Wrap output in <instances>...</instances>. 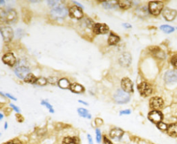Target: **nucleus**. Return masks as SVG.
Masks as SVG:
<instances>
[{
	"label": "nucleus",
	"mask_w": 177,
	"mask_h": 144,
	"mask_svg": "<svg viewBox=\"0 0 177 144\" xmlns=\"http://www.w3.org/2000/svg\"><path fill=\"white\" fill-rule=\"evenodd\" d=\"M10 106H11V107H12L13 108V110H14L15 111V112H19V111H20V110H19V109L18 107H16V106L13 105V104H10Z\"/></svg>",
	"instance_id": "obj_37"
},
{
	"label": "nucleus",
	"mask_w": 177,
	"mask_h": 144,
	"mask_svg": "<svg viewBox=\"0 0 177 144\" xmlns=\"http://www.w3.org/2000/svg\"><path fill=\"white\" fill-rule=\"evenodd\" d=\"M137 87H138V90L141 96L147 97L152 94V88L149 83L143 82L139 84Z\"/></svg>",
	"instance_id": "obj_5"
},
{
	"label": "nucleus",
	"mask_w": 177,
	"mask_h": 144,
	"mask_svg": "<svg viewBox=\"0 0 177 144\" xmlns=\"http://www.w3.org/2000/svg\"><path fill=\"white\" fill-rule=\"evenodd\" d=\"M46 83H47V80L44 78H37V81L36 82L37 85L41 86L45 85Z\"/></svg>",
	"instance_id": "obj_30"
},
{
	"label": "nucleus",
	"mask_w": 177,
	"mask_h": 144,
	"mask_svg": "<svg viewBox=\"0 0 177 144\" xmlns=\"http://www.w3.org/2000/svg\"><path fill=\"white\" fill-rule=\"evenodd\" d=\"M68 11L62 5H57L51 11V15L54 19H63L66 17Z\"/></svg>",
	"instance_id": "obj_1"
},
{
	"label": "nucleus",
	"mask_w": 177,
	"mask_h": 144,
	"mask_svg": "<svg viewBox=\"0 0 177 144\" xmlns=\"http://www.w3.org/2000/svg\"><path fill=\"white\" fill-rule=\"evenodd\" d=\"M68 15L73 19H80L83 17V11L80 7L77 6H72L68 10Z\"/></svg>",
	"instance_id": "obj_6"
},
{
	"label": "nucleus",
	"mask_w": 177,
	"mask_h": 144,
	"mask_svg": "<svg viewBox=\"0 0 177 144\" xmlns=\"http://www.w3.org/2000/svg\"><path fill=\"white\" fill-rule=\"evenodd\" d=\"M78 102H79V103H81L84 104V105H88V103H86V102H84V101H78Z\"/></svg>",
	"instance_id": "obj_42"
},
{
	"label": "nucleus",
	"mask_w": 177,
	"mask_h": 144,
	"mask_svg": "<svg viewBox=\"0 0 177 144\" xmlns=\"http://www.w3.org/2000/svg\"><path fill=\"white\" fill-rule=\"evenodd\" d=\"M123 26H125V27H126V28H131L132 27V26L130 25V24H124Z\"/></svg>",
	"instance_id": "obj_41"
},
{
	"label": "nucleus",
	"mask_w": 177,
	"mask_h": 144,
	"mask_svg": "<svg viewBox=\"0 0 177 144\" xmlns=\"http://www.w3.org/2000/svg\"><path fill=\"white\" fill-rule=\"evenodd\" d=\"M117 4H118V1H105L103 4V6L105 8H115V6H116Z\"/></svg>",
	"instance_id": "obj_25"
},
{
	"label": "nucleus",
	"mask_w": 177,
	"mask_h": 144,
	"mask_svg": "<svg viewBox=\"0 0 177 144\" xmlns=\"http://www.w3.org/2000/svg\"><path fill=\"white\" fill-rule=\"evenodd\" d=\"M121 87L124 92L127 93L134 92L133 83L131 80L128 78H124L121 81Z\"/></svg>",
	"instance_id": "obj_11"
},
{
	"label": "nucleus",
	"mask_w": 177,
	"mask_h": 144,
	"mask_svg": "<svg viewBox=\"0 0 177 144\" xmlns=\"http://www.w3.org/2000/svg\"><path fill=\"white\" fill-rule=\"evenodd\" d=\"M119 63L123 67H128L132 63V55L129 53H123L119 57Z\"/></svg>",
	"instance_id": "obj_10"
},
{
	"label": "nucleus",
	"mask_w": 177,
	"mask_h": 144,
	"mask_svg": "<svg viewBox=\"0 0 177 144\" xmlns=\"http://www.w3.org/2000/svg\"><path fill=\"white\" fill-rule=\"evenodd\" d=\"M7 128V123H5V129H6Z\"/></svg>",
	"instance_id": "obj_44"
},
{
	"label": "nucleus",
	"mask_w": 177,
	"mask_h": 144,
	"mask_svg": "<svg viewBox=\"0 0 177 144\" xmlns=\"http://www.w3.org/2000/svg\"><path fill=\"white\" fill-rule=\"evenodd\" d=\"M24 80L26 83H30V84H36L37 78L35 77L34 75L31 74V73H30L29 74H28L27 76H26V77Z\"/></svg>",
	"instance_id": "obj_23"
},
{
	"label": "nucleus",
	"mask_w": 177,
	"mask_h": 144,
	"mask_svg": "<svg viewBox=\"0 0 177 144\" xmlns=\"http://www.w3.org/2000/svg\"><path fill=\"white\" fill-rule=\"evenodd\" d=\"M124 132L120 128H114V129L111 130L110 137L111 138L114 139V140H120Z\"/></svg>",
	"instance_id": "obj_17"
},
{
	"label": "nucleus",
	"mask_w": 177,
	"mask_h": 144,
	"mask_svg": "<svg viewBox=\"0 0 177 144\" xmlns=\"http://www.w3.org/2000/svg\"><path fill=\"white\" fill-rule=\"evenodd\" d=\"M4 144H22V143L19 140H17V139H15V140L8 141V142Z\"/></svg>",
	"instance_id": "obj_35"
},
{
	"label": "nucleus",
	"mask_w": 177,
	"mask_h": 144,
	"mask_svg": "<svg viewBox=\"0 0 177 144\" xmlns=\"http://www.w3.org/2000/svg\"><path fill=\"white\" fill-rule=\"evenodd\" d=\"M118 4L123 9H128L132 6V2L131 1H118Z\"/></svg>",
	"instance_id": "obj_24"
},
{
	"label": "nucleus",
	"mask_w": 177,
	"mask_h": 144,
	"mask_svg": "<svg viewBox=\"0 0 177 144\" xmlns=\"http://www.w3.org/2000/svg\"><path fill=\"white\" fill-rule=\"evenodd\" d=\"M131 113V111L129 110H124L120 112V114H129Z\"/></svg>",
	"instance_id": "obj_36"
},
{
	"label": "nucleus",
	"mask_w": 177,
	"mask_h": 144,
	"mask_svg": "<svg viewBox=\"0 0 177 144\" xmlns=\"http://www.w3.org/2000/svg\"><path fill=\"white\" fill-rule=\"evenodd\" d=\"M57 85H58L59 87L62 89H64V90L69 89L71 86L70 82L68 81L66 78H65L59 79L58 82H57Z\"/></svg>",
	"instance_id": "obj_21"
},
{
	"label": "nucleus",
	"mask_w": 177,
	"mask_h": 144,
	"mask_svg": "<svg viewBox=\"0 0 177 144\" xmlns=\"http://www.w3.org/2000/svg\"><path fill=\"white\" fill-rule=\"evenodd\" d=\"M5 13L6 10L0 8V24L5 23Z\"/></svg>",
	"instance_id": "obj_28"
},
{
	"label": "nucleus",
	"mask_w": 177,
	"mask_h": 144,
	"mask_svg": "<svg viewBox=\"0 0 177 144\" xmlns=\"http://www.w3.org/2000/svg\"><path fill=\"white\" fill-rule=\"evenodd\" d=\"M3 117H4V116H3V114H0V120H1V119H3Z\"/></svg>",
	"instance_id": "obj_43"
},
{
	"label": "nucleus",
	"mask_w": 177,
	"mask_h": 144,
	"mask_svg": "<svg viewBox=\"0 0 177 144\" xmlns=\"http://www.w3.org/2000/svg\"><path fill=\"white\" fill-rule=\"evenodd\" d=\"M48 4H49L51 7H53V8H55V6H57V5H59V2L57 1H48Z\"/></svg>",
	"instance_id": "obj_33"
},
{
	"label": "nucleus",
	"mask_w": 177,
	"mask_h": 144,
	"mask_svg": "<svg viewBox=\"0 0 177 144\" xmlns=\"http://www.w3.org/2000/svg\"><path fill=\"white\" fill-rule=\"evenodd\" d=\"M157 126H158V128L161 130H167L168 127L165 123H163V122H160V123L157 124Z\"/></svg>",
	"instance_id": "obj_31"
},
{
	"label": "nucleus",
	"mask_w": 177,
	"mask_h": 144,
	"mask_svg": "<svg viewBox=\"0 0 177 144\" xmlns=\"http://www.w3.org/2000/svg\"><path fill=\"white\" fill-rule=\"evenodd\" d=\"M148 118L152 122H153L154 123H159L160 122H162V120L163 119V114L160 111L158 110H154L152 112H149L148 114Z\"/></svg>",
	"instance_id": "obj_9"
},
{
	"label": "nucleus",
	"mask_w": 177,
	"mask_h": 144,
	"mask_svg": "<svg viewBox=\"0 0 177 144\" xmlns=\"http://www.w3.org/2000/svg\"><path fill=\"white\" fill-rule=\"evenodd\" d=\"M0 137H1V133H0Z\"/></svg>",
	"instance_id": "obj_45"
},
{
	"label": "nucleus",
	"mask_w": 177,
	"mask_h": 144,
	"mask_svg": "<svg viewBox=\"0 0 177 144\" xmlns=\"http://www.w3.org/2000/svg\"><path fill=\"white\" fill-rule=\"evenodd\" d=\"M6 96H7L8 97H9V98H11V99H13V100H15V101H16V100H17L16 98H15V97H14V96H11V95H10V94H6Z\"/></svg>",
	"instance_id": "obj_40"
},
{
	"label": "nucleus",
	"mask_w": 177,
	"mask_h": 144,
	"mask_svg": "<svg viewBox=\"0 0 177 144\" xmlns=\"http://www.w3.org/2000/svg\"><path fill=\"white\" fill-rule=\"evenodd\" d=\"M62 144H77L76 139L72 137H65L62 141Z\"/></svg>",
	"instance_id": "obj_26"
},
{
	"label": "nucleus",
	"mask_w": 177,
	"mask_h": 144,
	"mask_svg": "<svg viewBox=\"0 0 177 144\" xmlns=\"http://www.w3.org/2000/svg\"><path fill=\"white\" fill-rule=\"evenodd\" d=\"M93 31L96 35L106 34L109 31V26L105 24H95L93 26Z\"/></svg>",
	"instance_id": "obj_8"
},
{
	"label": "nucleus",
	"mask_w": 177,
	"mask_h": 144,
	"mask_svg": "<svg viewBox=\"0 0 177 144\" xmlns=\"http://www.w3.org/2000/svg\"><path fill=\"white\" fill-rule=\"evenodd\" d=\"M2 61L6 65L12 66L16 63V58H15L14 54L12 53H7L2 57Z\"/></svg>",
	"instance_id": "obj_16"
},
{
	"label": "nucleus",
	"mask_w": 177,
	"mask_h": 144,
	"mask_svg": "<svg viewBox=\"0 0 177 144\" xmlns=\"http://www.w3.org/2000/svg\"><path fill=\"white\" fill-rule=\"evenodd\" d=\"M171 63L177 69V55H174L171 60Z\"/></svg>",
	"instance_id": "obj_34"
},
{
	"label": "nucleus",
	"mask_w": 177,
	"mask_h": 144,
	"mask_svg": "<svg viewBox=\"0 0 177 144\" xmlns=\"http://www.w3.org/2000/svg\"><path fill=\"white\" fill-rule=\"evenodd\" d=\"M96 141H97V142L100 143V141H101L100 130L99 129H96Z\"/></svg>",
	"instance_id": "obj_32"
},
{
	"label": "nucleus",
	"mask_w": 177,
	"mask_h": 144,
	"mask_svg": "<svg viewBox=\"0 0 177 144\" xmlns=\"http://www.w3.org/2000/svg\"><path fill=\"white\" fill-rule=\"evenodd\" d=\"M0 33H1V36L3 37L4 41L5 43H9V42L12 40L13 37L14 36L13 31L9 26L0 27Z\"/></svg>",
	"instance_id": "obj_3"
},
{
	"label": "nucleus",
	"mask_w": 177,
	"mask_h": 144,
	"mask_svg": "<svg viewBox=\"0 0 177 144\" xmlns=\"http://www.w3.org/2000/svg\"><path fill=\"white\" fill-rule=\"evenodd\" d=\"M88 137V141H89V144H93V140H92V137H91L90 134L87 135Z\"/></svg>",
	"instance_id": "obj_39"
},
{
	"label": "nucleus",
	"mask_w": 177,
	"mask_h": 144,
	"mask_svg": "<svg viewBox=\"0 0 177 144\" xmlns=\"http://www.w3.org/2000/svg\"><path fill=\"white\" fill-rule=\"evenodd\" d=\"M15 72L17 77L21 79H24L28 74H30V69L26 66H19L15 69Z\"/></svg>",
	"instance_id": "obj_12"
},
{
	"label": "nucleus",
	"mask_w": 177,
	"mask_h": 144,
	"mask_svg": "<svg viewBox=\"0 0 177 144\" xmlns=\"http://www.w3.org/2000/svg\"><path fill=\"white\" fill-rule=\"evenodd\" d=\"M163 15L166 20L172 21L176 18L177 15V11L176 10L170 9L169 8H166L163 10Z\"/></svg>",
	"instance_id": "obj_14"
},
{
	"label": "nucleus",
	"mask_w": 177,
	"mask_h": 144,
	"mask_svg": "<svg viewBox=\"0 0 177 144\" xmlns=\"http://www.w3.org/2000/svg\"><path fill=\"white\" fill-rule=\"evenodd\" d=\"M161 29L163 31V32H165L166 33H170L172 32H173L174 31V28L172 26H168V25H163L161 26Z\"/></svg>",
	"instance_id": "obj_27"
},
{
	"label": "nucleus",
	"mask_w": 177,
	"mask_h": 144,
	"mask_svg": "<svg viewBox=\"0 0 177 144\" xmlns=\"http://www.w3.org/2000/svg\"><path fill=\"white\" fill-rule=\"evenodd\" d=\"M77 112H78L80 116L83 117V118H87L89 119L91 118V115L89 113L88 110L84 109V108H78L77 109Z\"/></svg>",
	"instance_id": "obj_22"
},
{
	"label": "nucleus",
	"mask_w": 177,
	"mask_h": 144,
	"mask_svg": "<svg viewBox=\"0 0 177 144\" xmlns=\"http://www.w3.org/2000/svg\"><path fill=\"white\" fill-rule=\"evenodd\" d=\"M114 98L117 103L124 104L127 103L130 99V96L128 93L124 92L123 90H118L115 93Z\"/></svg>",
	"instance_id": "obj_2"
},
{
	"label": "nucleus",
	"mask_w": 177,
	"mask_h": 144,
	"mask_svg": "<svg viewBox=\"0 0 177 144\" xmlns=\"http://www.w3.org/2000/svg\"><path fill=\"white\" fill-rule=\"evenodd\" d=\"M104 142H105V144H112V143L106 137H104Z\"/></svg>",
	"instance_id": "obj_38"
},
{
	"label": "nucleus",
	"mask_w": 177,
	"mask_h": 144,
	"mask_svg": "<svg viewBox=\"0 0 177 144\" xmlns=\"http://www.w3.org/2000/svg\"><path fill=\"white\" fill-rule=\"evenodd\" d=\"M167 134L172 137H177V123H173L167 127Z\"/></svg>",
	"instance_id": "obj_19"
},
{
	"label": "nucleus",
	"mask_w": 177,
	"mask_h": 144,
	"mask_svg": "<svg viewBox=\"0 0 177 144\" xmlns=\"http://www.w3.org/2000/svg\"><path fill=\"white\" fill-rule=\"evenodd\" d=\"M69 89L72 92L76 93V94H80V93L83 92L85 91V88L83 87V86L80 85L78 83L71 84Z\"/></svg>",
	"instance_id": "obj_18"
},
{
	"label": "nucleus",
	"mask_w": 177,
	"mask_h": 144,
	"mask_svg": "<svg viewBox=\"0 0 177 144\" xmlns=\"http://www.w3.org/2000/svg\"><path fill=\"white\" fill-rule=\"evenodd\" d=\"M165 81L168 84L177 82V73L175 71H168L165 73L164 76Z\"/></svg>",
	"instance_id": "obj_15"
},
{
	"label": "nucleus",
	"mask_w": 177,
	"mask_h": 144,
	"mask_svg": "<svg viewBox=\"0 0 177 144\" xmlns=\"http://www.w3.org/2000/svg\"><path fill=\"white\" fill-rule=\"evenodd\" d=\"M17 15L16 11L13 9H8L5 13V23L11 24L17 21Z\"/></svg>",
	"instance_id": "obj_7"
},
{
	"label": "nucleus",
	"mask_w": 177,
	"mask_h": 144,
	"mask_svg": "<svg viewBox=\"0 0 177 144\" xmlns=\"http://www.w3.org/2000/svg\"><path fill=\"white\" fill-rule=\"evenodd\" d=\"M41 104L42 105L45 106L47 109H48V110H49V112L51 113H54V108H53V107H52V105H51V104L48 103V102H46L45 101H42L41 102Z\"/></svg>",
	"instance_id": "obj_29"
},
{
	"label": "nucleus",
	"mask_w": 177,
	"mask_h": 144,
	"mask_svg": "<svg viewBox=\"0 0 177 144\" xmlns=\"http://www.w3.org/2000/svg\"><path fill=\"white\" fill-rule=\"evenodd\" d=\"M119 41H120V37L118 35L112 32L110 33L109 38H108V44L109 45H116L119 43Z\"/></svg>",
	"instance_id": "obj_20"
},
{
	"label": "nucleus",
	"mask_w": 177,
	"mask_h": 144,
	"mask_svg": "<svg viewBox=\"0 0 177 144\" xmlns=\"http://www.w3.org/2000/svg\"><path fill=\"white\" fill-rule=\"evenodd\" d=\"M150 107L155 110L161 109L163 106V101L159 97H153L149 101Z\"/></svg>",
	"instance_id": "obj_13"
},
{
	"label": "nucleus",
	"mask_w": 177,
	"mask_h": 144,
	"mask_svg": "<svg viewBox=\"0 0 177 144\" xmlns=\"http://www.w3.org/2000/svg\"><path fill=\"white\" fill-rule=\"evenodd\" d=\"M163 8V4L161 1H151L149 4V11L154 15H158Z\"/></svg>",
	"instance_id": "obj_4"
}]
</instances>
